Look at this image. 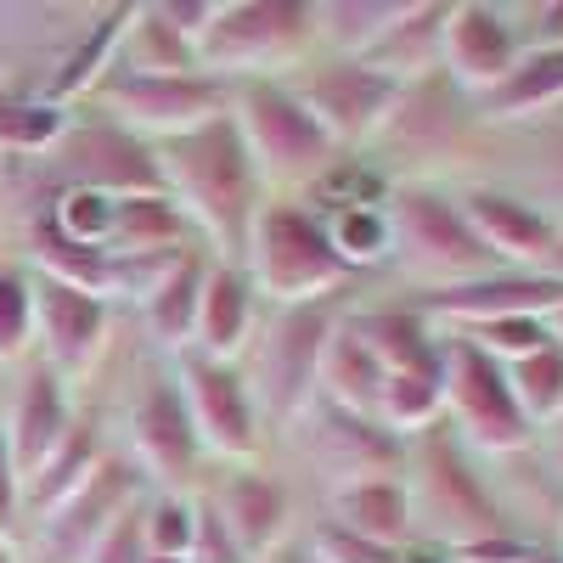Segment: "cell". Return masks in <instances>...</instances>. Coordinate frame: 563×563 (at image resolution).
Listing matches in <instances>:
<instances>
[{
  "mask_svg": "<svg viewBox=\"0 0 563 563\" xmlns=\"http://www.w3.org/2000/svg\"><path fill=\"white\" fill-rule=\"evenodd\" d=\"M153 158L164 175V192L186 214V225H198L214 243L220 265H243L254 220L265 209V180L254 169L243 130L231 124V113H220L214 124H203L192 135L158 141Z\"/></svg>",
  "mask_w": 563,
  "mask_h": 563,
  "instance_id": "6da1fadb",
  "label": "cell"
},
{
  "mask_svg": "<svg viewBox=\"0 0 563 563\" xmlns=\"http://www.w3.org/2000/svg\"><path fill=\"white\" fill-rule=\"evenodd\" d=\"M389 238H395V254L400 271L417 282L422 294H440V288H462V282H479V276H496V254L479 243V231L467 225L462 203L451 192L429 180H400L389 186Z\"/></svg>",
  "mask_w": 563,
  "mask_h": 563,
  "instance_id": "7a4b0ae2",
  "label": "cell"
},
{
  "mask_svg": "<svg viewBox=\"0 0 563 563\" xmlns=\"http://www.w3.org/2000/svg\"><path fill=\"white\" fill-rule=\"evenodd\" d=\"M316 45L310 0H214V18L198 40V68L220 85L288 79Z\"/></svg>",
  "mask_w": 563,
  "mask_h": 563,
  "instance_id": "3957f363",
  "label": "cell"
},
{
  "mask_svg": "<svg viewBox=\"0 0 563 563\" xmlns=\"http://www.w3.org/2000/svg\"><path fill=\"white\" fill-rule=\"evenodd\" d=\"M225 113L243 130L254 169L265 186H288V192H310V186L333 169L344 153L333 147L310 108L288 90V79H243L225 85Z\"/></svg>",
  "mask_w": 563,
  "mask_h": 563,
  "instance_id": "277c9868",
  "label": "cell"
},
{
  "mask_svg": "<svg viewBox=\"0 0 563 563\" xmlns=\"http://www.w3.org/2000/svg\"><path fill=\"white\" fill-rule=\"evenodd\" d=\"M243 271L254 282V294H265L276 310L327 305L350 282L344 260L333 254V238H327V225L310 203H265L254 220Z\"/></svg>",
  "mask_w": 563,
  "mask_h": 563,
  "instance_id": "5b68a950",
  "label": "cell"
},
{
  "mask_svg": "<svg viewBox=\"0 0 563 563\" xmlns=\"http://www.w3.org/2000/svg\"><path fill=\"white\" fill-rule=\"evenodd\" d=\"M411 512H417V530H429L434 547L456 552V547H474L490 536H507L501 507L490 501L485 479L474 474V451L451 434H422L411 440Z\"/></svg>",
  "mask_w": 563,
  "mask_h": 563,
  "instance_id": "8992f818",
  "label": "cell"
},
{
  "mask_svg": "<svg viewBox=\"0 0 563 563\" xmlns=\"http://www.w3.org/2000/svg\"><path fill=\"white\" fill-rule=\"evenodd\" d=\"M90 102L108 113V124L130 130L135 141H175L214 124L225 113V85L209 74H141V68H108L90 90Z\"/></svg>",
  "mask_w": 563,
  "mask_h": 563,
  "instance_id": "52a82bcc",
  "label": "cell"
},
{
  "mask_svg": "<svg viewBox=\"0 0 563 563\" xmlns=\"http://www.w3.org/2000/svg\"><path fill=\"white\" fill-rule=\"evenodd\" d=\"M445 417L456 422V440L474 456H512L536 440L530 417L512 400L507 366L462 333L445 339Z\"/></svg>",
  "mask_w": 563,
  "mask_h": 563,
  "instance_id": "ba28073f",
  "label": "cell"
},
{
  "mask_svg": "<svg viewBox=\"0 0 563 563\" xmlns=\"http://www.w3.org/2000/svg\"><path fill=\"white\" fill-rule=\"evenodd\" d=\"M333 305H294L276 310L265 339H254V406L271 422H299L316 406V372L333 333Z\"/></svg>",
  "mask_w": 563,
  "mask_h": 563,
  "instance_id": "9c48e42d",
  "label": "cell"
},
{
  "mask_svg": "<svg viewBox=\"0 0 563 563\" xmlns=\"http://www.w3.org/2000/svg\"><path fill=\"white\" fill-rule=\"evenodd\" d=\"M288 90L310 108V119L333 135L339 153H361L378 141L400 102V79L378 74L372 63H344V57H316L288 74Z\"/></svg>",
  "mask_w": 563,
  "mask_h": 563,
  "instance_id": "30bf717a",
  "label": "cell"
},
{
  "mask_svg": "<svg viewBox=\"0 0 563 563\" xmlns=\"http://www.w3.org/2000/svg\"><path fill=\"white\" fill-rule=\"evenodd\" d=\"M57 175V192H102V198H141L164 192V175L147 141L119 124H68V135L45 153Z\"/></svg>",
  "mask_w": 563,
  "mask_h": 563,
  "instance_id": "8fae6325",
  "label": "cell"
},
{
  "mask_svg": "<svg viewBox=\"0 0 563 563\" xmlns=\"http://www.w3.org/2000/svg\"><path fill=\"white\" fill-rule=\"evenodd\" d=\"M175 384H180L186 411H192L198 445L209 456L238 462V467H249L260 456V406H254V389L238 366L186 350L175 366Z\"/></svg>",
  "mask_w": 563,
  "mask_h": 563,
  "instance_id": "7c38bea8",
  "label": "cell"
},
{
  "mask_svg": "<svg viewBox=\"0 0 563 563\" xmlns=\"http://www.w3.org/2000/svg\"><path fill=\"white\" fill-rule=\"evenodd\" d=\"M525 57L519 40V18L507 7H490V0H456L445 12V34H440V68L456 90H467L474 102L496 97V90L512 79Z\"/></svg>",
  "mask_w": 563,
  "mask_h": 563,
  "instance_id": "4fadbf2b",
  "label": "cell"
},
{
  "mask_svg": "<svg viewBox=\"0 0 563 563\" xmlns=\"http://www.w3.org/2000/svg\"><path fill=\"white\" fill-rule=\"evenodd\" d=\"M474 119H485L479 102L467 97V90H456V85L445 79V68H440V74H429V79L400 85V102H395L389 124L378 130V141H372V147L389 153L395 164L445 158L456 141L467 135V124H474Z\"/></svg>",
  "mask_w": 563,
  "mask_h": 563,
  "instance_id": "5bb4252c",
  "label": "cell"
},
{
  "mask_svg": "<svg viewBox=\"0 0 563 563\" xmlns=\"http://www.w3.org/2000/svg\"><path fill=\"white\" fill-rule=\"evenodd\" d=\"M130 445H135V467L147 474L164 496H180L198 474V429H192V411L180 400L175 378H147L141 395L130 400Z\"/></svg>",
  "mask_w": 563,
  "mask_h": 563,
  "instance_id": "9a60e30c",
  "label": "cell"
},
{
  "mask_svg": "<svg viewBox=\"0 0 563 563\" xmlns=\"http://www.w3.org/2000/svg\"><path fill=\"white\" fill-rule=\"evenodd\" d=\"M141 467L135 462H113L102 456L97 474H90L57 512H45L40 519V558L45 563H85V552L102 541V530L119 519L124 507L141 501Z\"/></svg>",
  "mask_w": 563,
  "mask_h": 563,
  "instance_id": "2e32d148",
  "label": "cell"
},
{
  "mask_svg": "<svg viewBox=\"0 0 563 563\" xmlns=\"http://www.w3.org/2000/svg\"><path fill=\"white\" fill-rule=\"evenodd\" d=\"M558 305H563V282L558 276H547V271H496V276H479V282H462V288L422 294L411 310L422 321H451L456 333H467V327L512 321V316L552 321Z\"/></svg>",
  "mask_w": 563,
  "mask_h": 563,
  "instance_id": "e0dca14e",
  "label": "cell"
},
{
  "mask_svg": "<svg viewBox=\"0 0 563 563\" xmlns=\"http://www.w3.org/2000/svg\"><path fill=\"white\" fill-rule=\"evenodd\" d=\"M29 288H34V339L45 350V366H52L63 384L85 378V372L97 366L102 344H108V310L113 305L68 288V282L40 276V271L29 276Z\"/></svg>",
  "mask_w": 563,
  "mask_h": 563,
  "instance_id": "ac0fdd59",
  "label": "cell"
},
{
  "mask_svg": "<svg viewBox=\"0 0 563 563\" xmlns=\"http://www.w3.org/2000/svg\"><path fill=\"white\" fill-rule=\"evenodd\" d=\"M305 434H310V456L321 474H333V490L344 485H361V479H384L395 474V462H400V445L378 417H350L339 406H327L316 400L305 417Z\"/></svg>",
  "mask_w": 563,
  "mask_h": 563,
  "instance_id": "d6986e66",
  "label": "cell"
},
{
  "mask_svg": "<svg viewBox=\"0 0 563 563\" xmlns=\"http://www.w3.org/2000/svg\"><path fill=\"white\" fill-rule=\"evenodd\" d=\"M467 225L479 231V243L496 254L501 271H547L552 249H558V225L525 198L507 192V186H474V192L456 198Z\"/></svg>",
  "mask_w": 563,
  "mask_h": 563,
  "instance_id": "ffe728a7",
  "label": "cell"
},
{
  "mask_svg": "<svg viewBox=\"0 0 563 563\" xmlns=\"http://www.w3.org/2000/svg\"><path fill=\"white\" fill-rule=\"evenodd\" d=\"M74 434V406H68V384L57 378L45 361H34L18 384V406L7 417V440H12V462L18 479L29 485L45 462L57 456V445Z\"/></svg>",
  "mask_w": 563,
  "mask_h": 563,
  "instance_id": "44dd1931",
  "label": "cell"
},
{
  "mask_svg": "<svg viewBox=\"0 0 563 563\" xmlns=\"http://www.w3.org/2000/svg\"><path fill=\"white\" fill-rule=\"evenodd\" d=\"M384 384H389V372H384L378 350L361 339V327H355L350 316H339L333 333H327V350H321L316 400L339 406V411H350V417H378Z\"/></svg>",
  "mask_w": 563,
  "mask_h": 563,
  "instance_id": "7402d4cb",
  "label": "cell"
},
{
  "mask_svg": "<svg viewBox=\"0 0 563 563\" xmlns=\"http://www.w3.org/2000/svg\"><path fill=\"white\" fill-rule=\"evenodd\" d=\"M254 344V282L243 265H209L203 276V305H198V339L192 350L209 361L238 366V355Z\"/></svg>",
  "mask_w": 563,
  "mask_h": 563,
  "instance_id": "603a6c76",
  "label": "cell"
},
{
  "mask_svg": "<svg viewBox=\"0 0 563 563\" xmlns=\"http://www.w3.org/2000/svg\"><path fill=\"white\" fill-rule=\"evenodd\" d=\"M225 530L243 541V552L260 563L271 558L282 541H288V519H294V501L288 490H282L271 474H260V467H238V474L225 479V490L214 496Z\"/></svg>",
  "mask_w": 563,
  "mask_h": 563,
  "instance_id": "cb8c5ba5",
  "label": "cell"
},
{
  "mask_svg": "<svg viewBox=\"0 0 563 563\" xmlns=\"http://www.w3.org/2000/svg\"><path fill=\"white\" fill-rule=\"evenodd\" d=\"M333 525L378 541V547H406L417 536V512H411V490L400 474H384V479H361V485H344L333 490Z\"/></svg>",
  "mask_w": 563,
  "mask_h": 563,
  "instance_id": "d4e9b609",
  "label": "cell"
},
{
  "mask_svg": "<svg viewBox=\"0 0 563 563\" xmlns=\"http://www.w3.org/2000/svg\"><path fill=\"white\" fill-rule=\"evenodd\" d=\"M203 276H209V260H203L198 249H186V254H175V265L158 276V288L141 299V321H147V333H153L164 350H175V355H186V350H192V339H198Z\"/></svg>",
  "mask_w": 563,
  "mask_h": 563,
  "instance_id": "484cf974",
  "label": "cell"
},
{
  "mask_svg": "<svg viewBox=\"0 0 563 563\" xmlns=\"http://www.w3.org/2000/svg\"><path fill=\"white\" fill-rule=\"evenodd\" d=\"M445 12H451V7H434V0H406V12L395 18V29L384 34V45H378L366 63L378 68V74H389V79H400V85L440 74Z\"/></svg>",
  "mask_w": 563,
  "mask_h": 563,
  "instance_id": "4316f807",
  "label": "cell"
},
{
  "mask_svg": "<svg viewBox=\"0 0 563 563\" xmlns=\"http://www.w3.org/2000/svg\"><path fill=\"white\" fill-rule=\"evenodd\" d=\"M130 12L135 7H108L68 45V52L57 57V68L45 74V102H68V97H90V90H97V79L119 63V40L130 29Z\"/></svg>",
  "mask_w": 563,
  "mask_h": 563,
  "instance_id": "83f0119b",
  "label": "cell"
},
{
  "mask_svg": "<svg viewBox=\"0 0 563 563\" xmlns=\"http://www.w3.org/2000/svg\"><path fill=\"white\" fill-rule=\"evenodd\" d=\"M563 108V45H541V52H525L512 79L496 90V97L479 102L485 119L496 124H525V119H547Z\"/></svg>",
  "mask_w": 563,
  "mask_h": 563,
  "instance_id": "f1b7e54d",
  "label": "cell"
},
{
  "mask_svg": "<svg viewBox=\"0 0 563 563\" xmlns=\"http://www.w3.org/2000/svg\"><path fill=\"white\" fill-rule=\"evenodd\" d=\"M406 12V0H321L316 7V45L344 63H366Z\"/></svg>",
  "mask_w": 563,
  "mask_h": 563,
  "instance_id": "f546056e",
  "label": "cell"
},
{
  "mask_svg": "<svg viewBox=\"0 0 563 563\" xmlns=\"http://www.w3.org/2000/svg\"><path fill=\"white\" fill-rule=\"evenodd\" d=\"M440 417H445V355H440V366L389 372L378 422L395 440H422L429 429H440Z\"/></svg>",
  "mask_w": 563,
  "mask_h": 563,
  "instance_id": "4dcf8cb0",
  "label": "cell"
},
{
  "mask_svg": "<svg viewBox=\"0 0 563 563\" xmlns=\"http://www.w3.org/2000/svg\"><path fill=\"white\" fill-rule=\"evenodd\" d=\"M350 321L361 327V339L378 350L384 372L440 366V355H445V339H434V321H422L417 310H361Z\"/></svg>",
  "mask_w": 563,
  "mask_h": 563,
  "instance_id": "1f68e13d",
  "label": "cell"
},
{
  "mask_svg": "<svg viewBox=\"0 0 563 563\" xmlns=\"http://www.w3.org/2000/svg\"><path fill=\"white\" fill-rule=\"evenodd\" d=\"M108 249L113 254H175V249H186V214L169 203V192L119 198Z\"/></svg>",
  "mask_w": 563,
  "mask_h": 563,
  "instance_id": "d6a6232c",
  "label": "cell"
},
{
  "mask_svg": "<svg viewBox=\"0 0 563 563\" xmlns=\"http://www.w3.org/2000/svg\"><path fill=\"white\" fill-rule=\"evenodd\" d=\"M97 462H102V445H97V434H90V422H74V434L57 445V456L23 485V507L34 512V519L57 512L90 474H97Z\"/></svg>",
  "mask_w": 563,
  "mask_h": 563,
  "instance_id": "836d02e7",
  "label": "cell"
},
{
  "mask_svg": "<svg viewBox=\"0 0 563 563\" xmlns=\"http://www.w3.org/2000/svg\"><path fill=\"white\" fill-rule=\"evenodd\" d=\"M119 68H141V74H203L198 68V45L180 40L158 7H135L130 29L119 40Z\"/></svg>",
  "mask_w": 563,
  "mask_h": 563,
  "instance_id": "e575fe53",
  "label": "cell"
},
{
  "mask_svg": "<svg viewBox=\"0 0 563 563\" xmlns=\"http://www.w3.org/2000/svg\"><path fill=\"white\" fill-rule=\"evenodd\" d=\"M68 135V108L45 97H0V147L18 158H45Z\"/></svg>",
  "mask_w": 563,
  "mask_h": 563,
  "instance_id": "d590c367",
  "label": "cell"
},
{
  "mask_svg": "<svg viewBox=\"0 0 563 563\" xmlns=\"http://www.w3.org/2000/svg\"><path fill=\"white\" fill-rule=\"evenodd\" d=\"M327 238H333V254L344 260V271H366L395 254V238H389V209L384 203H355V209H333L321 214Z\"/></svg>",
  "mask_w": 563,
  "mask_h": 563,
  "instance_id": "8d00e7d4",
  "label": "cell"
},
{
  "mask_svg": "<svg viewBox=\"0 0 563 563\" xmlns=\"http://www.w3.org/2000/svg\"><path fill=\"white\" fill-rule=\"evenodd\" d=\"M507 384H512V400L530 417V429H547V422L563 411V344L552 339L547 350L525 355L507 366Z\"/></svg>",
  "mask_w": 563,
  "mask_h": 563,
  "instance_id": "74e56055",
  "label": "cell"
},
{
  "mask_svg": "<svg viewBox=\"0 0 563 563\" xmlns=\"http://www.w3.org/2000/svg\"><path fill=\"white\" fill-rule=\"evenodd\" d=\"M141 530H147L153 558H186L192 552V530H198V501L158 490L153 501H141Z\"/></svg>",
  "mask_w": 563,
  "mask_h": 563,
  "instance_id": "f35d334b",
  "label": "cell"
},
{
  "mask_svg": "<svg viewBox=\"0 0 563 563\" xmlns=\"http://www.w3.org/2000/svg\"><path fill=\"white\" fill-rule=\"evenodd\" d=\"M462 339H474L490 361L512 366V361H525L536 350L552 344V321H536V316H512V321H485V327H467Z\"/></svg>",
  "mask_w": 563,
  "mask_h": 563,
  "instance_id": "ab89813d",
  "label": "cell"
},
{
  "mask_svg": "<svg viewBox=\"0 0 563 563\" xmlns=\"http://www.w3.org/2000/svg\"><path fill=\"white\" fill-rule=\"evenodd\" d=\"M525 198L552 225H563V124H552L536 141V158H530V175H525Z\"/></svg>",
  "mask_w": 563,
  "mask_h": 563,
  "instance_id": "60d3db41",
  "label": "cell"
},
{
  "mask_svg": "<svg viewBox=\"0 0 563 563\" xmlns=\"http://www.w3.org/2000/svg\"><path fill=\"white\" fill-rule=\"evenodd\" d=\"M34 339V288L23 271H0V361L23 355Z\"/></svg>",
  "mask_w": 563,
  "mask_h": 563,
  "instance_id": "b9f144b4",
  "label": "cell"
},
{
  "mask_svg": "<svg viewBox=\"0 0 563 563\" xmlns=\"http://www.w3.org/2000/svg\"><path fill=\"white\" fill-rule=\"evenodd\" d=\"M305 547H310L321 563H400L395 547H378V541H366V536H355V530H344V525H333V519H321Z\"/></svg>",
  "mask_w": 563,
  "mask_h": 563,
  "instance_id": "7bdbcfd3",
  "label": "cell"
},
{
  "mask_svg": "<svg viewBox=\"0 0 563 563\" xmlns=\"http://www.w3.org/2000/svg\"><path fill=\"white\" fill-rule=\"evenodd\" d=\"M186 563H254L243 552V541L225 530L220 507L214 501H198V530H192V552H186Z\"/></svg>",
  "mask_w": 563,
  "mask_h": 563,
  "instance_id": "ee69618b",
  "label": "cell"
},
{
  "mask_svg": "<svg viewBox=\"0 0 563 563\" xmlns=\"http://www.w3.org/2000/svg\"><path fill=\"white\" fill-rule=\"evenodd\" d=\"M85 563H147V530H141V501L124 507L102 530V541L85 552Z\"/></svg>",
  "mask_w": 563,
  "mask_h": 563,
  "instance_id": "f6af8a7d",
  "label": "cell"
},
{
  "mask_svg": "<svg viewBox=\"0 0 563 563\" xmlns=\"http://www.w3.org/2000/svg\"><path fill=\"white\" fill-rule=\"evenodd\" d=\"M23 519V479H18V462H12V440H7V417H0V536H18Z\"/></svg>",
  "mask_w": 563,
  "mask_h": 563,
  "instance_id": "bcb514c9",
  "label": "cell"
},
{
  "mask_svg": "<svg viewBox=\"0 0 563 563\" xmlns=\"http://www.w3.org/2000/svg\"><path fill=\"white\" fill-rule=\"evenodd\" d=\"M519 18V40L525 52H541V45H563V0H541V7L512 12Z\"/></svg>",
  "mask_w": 563,
  "mask_h": 563,
  "instance_id": "7dc6e473",
  "label": "cell"
},
{
  "mask_svg": "<svg viewBox=\"0 0 563 563\" xmlns=\"http://www.w3.org/2000/svg\"><path fill=\"white\" fill-rule=\"evenodd\" d=\"M158 18L180 34V40H203V29H209V18H214V0H158Z\"/></svg>",
  "mask_w": 563,
  "mask_h": 563,
  "instance_id": "c3c4849f",
  "label": "cell"
},
{
  "mask_svg": "<svg viewBox=\"0 0 563 563\" xmlns=\"http://www.w3.org/2000/svg\"><path fill=\"white\" fill-rule=\"evenodd\" d=\"M536 547H525L519 536H490V541H474V547H456L451 552V563H525Z\"/></svg>",
  "mask_w": 563,
  "mask_h": 563,
  "instance_id": "681fc988",
  "label": "cell"
},
{
  "mask_svg": "<svg viewBox=\"0 0 563 563\" xmlns=\"http://www.w3.org/2000/svg\"><path fill=\"white\" fill-rule=\"evenodd\" d=\"M536 440H541V456H547V474L563 485V411L547 422V429H536Z\"/></svg>",
  "mask_w": 563,
  "mask_h": 563,
  "instance_id": "f907efd6",
  "label": "cell"
},
{
  "mask_svg": "<svg viewBox=\"0 0 563 563\" xmlns=\"http://www.w3.org/2000/svg\"><path fill=\"white\" fill-rule=\"evenodd\" d=\"M400 563H451V552L434 547V541H406L400 547Z\"/></svg>",
  "mask_w": 563,
  "mask_h": 563,
  "instance_id": "816d5d0a",
  "label": "cell"
},
{
  "mask_svg": "<svg viewBox=\"0 0 563 563\" xmlns=\"http://www.w3.org/2000/svg\"><path fill=\"white\" fill-rule=\"evenodd\" d=\"M260 563H321V558H316L310 547H294V541H282V547H276L271 558H260Z\"/></svg>",
  "mask_w": 563,
  "mask_h": 563,
  "instance_id": "f5cc1de1",
  "label": "cell"
},
{
  "mask_svg": "<svg viewBox=\"0 0 563 563\" xmlns=\"http://www.w3.org/2000/svg\"><path fill=\"white\" fill-rule=\"evenodd\" d=\"M547 276L563 282V225H558V249H552V260H547Z\"/></svg>",
  "mask_w": 563,
  "mask_h": 563,
  "instance_id": "db71d44e",
  "label": "cell"
},
{
  "mask_svg": "<svg viewBox=\"0 0 563 563\" xmlns=\"http://www.w3.org/2000/svg\"><path fill=\"white\" fill-rule=\"evenodd\" d=\"M525 563H563V552H530Z\"/></svg>",
  "mask_w": 563,
  "mask_h": 563,
  "instance_id": "11a10c76",
  "label": "cell"
},
{
  "mask_svg": "<svg viewBox=\"0 0 563 563\" xmlns=\"http://www.w3.org/2000/svg\"><path fill=\"white\" fill-rule=\"evenodd\" d=\"M552 339H558V344H563V305H558V310H552Z\"/></svg>",
  "mask_w": 563,
  "mask_h": 563,
  "instance_id": "9f6ffc18",
  "label": "cell"
},
{
  "mask_svg": "<svg viewBox=\"0 0 563 563\" xmlns=\"http://www.w3.org/2000/svg\"><path fill=\"white\" fill-rule=\"evenodd\" d=\"M0 563H12V541L7 536H0Z\"/></svg>",
  "mask_w": 563,
  "mask_h": 563,
  "instance_id": "6f0895ef",
  "label": "cell"
},
{
  "mask_svg": "<svg viewBox=\"0 0 563 563\" xmlns=\"http://www.w3.org/2000/svg\"><path fill=\"white\" fill-rule=\"evenodd\" d=\"M147 563H186V558H153V552H147Z\"/></svg>",
  "mask_w": 563,
  "mask_h": 563,
  "instance_id": "680465c9",
  "label": "cell"
},
{
  "mask_svg": "<svg viewBox=\"0 0 563 563\" xmlns=\"http://www.w3.org/2000/svg\"><path fill=\"white\" fill-rule=\"evenodd\" d=\"M558 536H563V530H558Z\"/></svg>",
  "mask_w": 563,
  "mask_h": 563,
  "instance_id": "91938a15",
  "label": "cell"
}]
</instances>
